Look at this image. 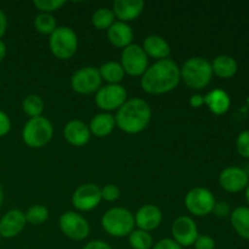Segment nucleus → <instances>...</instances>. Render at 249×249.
Returning <instances> with one entry per match:
<instances>
[{
	"label": "nucleus",
	"instance_id": "1",
	"mask_svg": "<svg viewBox=\"0 0 249 249\" xmlns=\"http://www.w3.org/2000/svg\"><path fill=\"white\" fill-rule=\"evenodd\" d=\"M181 80L180 67L170 58L156 61L141 75V88L151 95H162L172 91Z\"/></svg>",
	"mask_w": 249,
	"mask_h": 249
},
{
	"label": "nucleus",
	"instance_id": "2",
	"mask_svg": "<svg viewBox=\"0 0 249 249\" xmlns=\"http://www.w3.org/2000/svg\"><path fill=\"white\" fill-rule=\"evenodd\" d=\"M152 117L151 107L145 100L134 97L117 109L116 126L126 134H139L148 126Z\"/></svg>",
	"mask_w": 249,
	"mask_h": 249
},
{
	"label": "nucleus",
	"instance_id": "3",
	"mask_svg": "<svg viewBox=\"0 0 249 249\" xmlns=\"http://www.w3.org/2000/svg\"><path fill=\"white\" fill-rule=\"evenodd\" d=\"M180 75L185 84L194 90H203L211 83L213 78L212 63L207 58L191 57L180 68Z\"/></svg>",
	"mask_w": 249,
	"mask_h": 249
},
{
	"label": "nucleus",
	"instance_id": "4",
	"mask_svg": "<svg viewBox=\"0 0 249 249\" xmlns=\"http://www.w3.org/2000/svg\"><path fill=\"white\" fill-rule=\"evenodd\" d=\"M101 225L108 235L125 237L135 230V219L130 211L122 207L108 209L101 219Z\"/></svg>",
	"mask_w": 249,
	"mask_h": 249
},
{
	"label": "nucleus",
	"instance_id": "5",
	"mask_svg": "<svg viewBox=\"0 0 249 249\" xmlns=\"http://www.w3.org/2000/svg\"><path fill=\"white\" fill-rule=\"evenodd\" d=\"M53 135V126L46 117L29 118L22 129V139L31 148H41L48 145Z\"/></svg>",
	"mask_w": 249,
	"mask_h": 249
},
{
	"label": "nucleus",
	"instance_id": "6",
	"mask_svg": "<svg viewBox=\"0 0 249 249\" xmlns=\"http://www.w3.org/2000/svg\"><path fill=\"white\" fill-rule=\"evenodd\" d=\"M49 46L58 60H70L78 50V36L70 27H57L49 39Z\"/></svg>",
	"mask_w": 249,
	"mask_h": 249
},
{
	"label": "nucleus",
	"instance_id": "7",
	"mask_svg": "<svg viewBox=\"0 0 249 249\" xmlns=\"http://www.w3.org/2000/svg\"><path fill=\"white\" fill-rule=\"evenodd\" d=\"M121 65L125 74L141 77L148 68V56L143 51L142 46L130 44L122 51Z\"/></svg>",
	"mask_w": 249,
	"mask_h": 249
},
{
	"label": "nucleus",
	"instance_id": "8",
	"mask_svg": "<svg viewBox=\"0 0 249 249\" xmlns=\"http://www.w3.org/2000/svg\"><path fill=\"white\" fill-rule=\"evenodd\" d=\"M215 202L214 195L206 187H194L185 197V206L195 216H207L211 214Z\"/></svg>",
	"mask_w": 249,
	"mask_h": 249
},
{
	"label": "nucleus",
	"instance_id": "9",
	"mask_svg": "<svg viewBox=\"0 0 249 249\" xmlns=\"http://www.w3.org/2000/svg\"><path fill=\"white\" fill-rule=\"evenodd\" d=\"M128 92L121 84H107L101 87L96 92L95 102L102 111L109 112L119 109L126 101Z\"/></svg>",
	"mask_w": 249,
	"mask_h": 249
},
{
	"label": "nucleus",
	"instance_id": "10",
	"mask_svg": "<svg viewBox=\"0 0 249 249\" xmlns=\"http://www.w3.org/2000/svg\"><path fill=\"white\" fill-rule=\"evenodd\" d=\"M58 224L63 235L73 241H83L89 236V223L82 214L77 212L70 211L63 213Z\"/></svg>",
	"mask_w": 249,
	"mask_h": 249
},
{
	"label": "nucleus",
	"instance_id": "11",
	"mask_svg": "<svg viewBox=\"0 0 249 249\" xmlns=\"http://www.w3.org/2000/svg\"><path fill=\"white\" fill-rule=\"evenodd\" d=\"M102 78L97 68L83 67L74 72L71 78V87L78 94L89 95L97 92L101 88Z\"/></svg>",
	"mask_w": 249,
	"mask_h": 249
},
{
	"label": "nucleus",
	"instance_id": "12",
	"mask_svg": "<svg viewBox=\"0 0 249 249\" xmlns=\"http://www.w3.org/2000/svg\"><path fill=\"white\" fill-rule=\"evenodd\" d=\"M101 201V189L95 184L80 185L72 196L73 207L80 212L92 211Z\"/></svg>",
	"mask_w": 249,
	"mask_h": 249
},
{
	"label": "nucleus",
	"instance_id": "13",
	"mask_svg": "<svg viewBox=\"0 0 249 249\" xmlns=\"http://www.w3.org/2000/svg\"><path fill=\"white\" fill-rule=\"evenodd\" d=\"M172 235L173 240L181 248L195 245L197 237L199 236L195 220L186 215L179 216L174 221L172 226Z\"/></svg>",
	"mask_w": 249,
	"mask_h": 249
},
{
	"label": "nucleus",
	"instance_id": "14",
	"mask_svg": "<svg viewBox=\"0 0 249 249\" xmlns=\"http://www.w3.org/2000/svg\"><path fill=\"white\" fill-rule=\"evenodd\" d=\"M219 184L230 194H237L243 191L249 184V175L245 169L236 165L225 168L219 175Z\"/></svg>",
	"mask_w": 249,
	"mask_h": 249
},
{
	"label": "nucleus",
	"instance_id": "15",
	"mask_svg": "<svg viewBox=\"0 0 249 249\" xmlns=\"http://www.w3.org/2000/svg\"><path fill=\"white\" fill-rule=\"evenodd\" d=\"M26 215L19 209H11L0 219V235L2 238H14L26 226Z\"/></svg>",
	"mask_w": 249,
	"mask_h": 249
},
{
	"label": "nucleus",
	"instance_id": "16",
	"mask_svg": "<svg viewBox=\"0 0 249 249\" xmlns=\"http://www.w3.org/2000/svg\"><path fill=\"white\" fill-rule=\"evenodd\" d=\"M134 219H135V226H138L140 230L150 232L156 230L162 224L163 214L162 211L155 204H145L136 212Z\"/></svg>",
	"mask_w": 249,
	"mask_h": 249
},
{
	"label": "nucleus",
	"instance_id": "17",
	"mask_svg": "<svg viewBox=\"0 0 249 249\" xmlns=\"http://www.w3.org/2000/svg\"><path fill=\"white\" fill-rule=\"evenodd\" d=\"M63 136L70 145L82 147L89 142L91 133H90L89 125H87L84 122L79 119H73L66 124L63 129Z\"/></svg>",
	"mask_w": 249,
	"mask_h": 249
},
{
	"label": "nucleus",
	"instance_id": "18",
	"mask_svg": "<svg viewBox=\"0 0 249 249\" xmlns=\"http://www.w3.org/2000/svg\"><path fill=\"white\" fill-rule=\"evenodd\" d=\"M145 2L142 0H116L113 2V11L114 17L119 19L121 22L134 21L138 18L143 11Z\"/></svg>",
	"mask_w": 249,
	"mask_h": 249
},
{
	"label": "nucleus",
	"instance_id": "19",
	"mask_svg": "<svg viewBox=\"0 0 249 249\" xmlns=\"http://www.w3.org/2000/svg\"><path fill=\"white\" fill-rule=\"evenodd\" d=\"M107 38L116 48L125 49L126 46L133 44L131 41L134 38V32L125 22L114 21V23L107 29Z\"/></svg>",
	"mask_w": 249,
	"mask_h": 249
},
{
	"label": "nucleus",
	"instance_id": "20",
	"mask_svg": "<svg viewBox=\"0 0 249 249\" xmlns=\"http://www.w3.org/2000/svg\"><path fill=\"white\" fill-rule=\"evenodd\" d=\"M204 105L212 113L216 116H223L230 109L231 99L226 91L221 89H214L204 96Z\"/></svg>",
	"mask_w": 249,
	"mask_h": 249
},
{
	"label": "nucleus",
	"instance_id": "21",
	"mask_svg": "<svg viewBox=\"0 0 249 249\" xmlns=\"http://www.w3.org/2000/svg\"><path fill=\"white\" fill-rule=\"evenodd\" d=\"M143 51L150 57L156 58L157 61L165 60L170 55V46L168 41L160 36H148L143 40Z\"/></svg>",
	"mask_w": 249,
	"mask_h": 249
},
{
	"label": "nucleus",
	"instance_id": "22",
	"mask_svg": "<svg viewBox=\"0 0 249 249\" xmlns=\"http://www.w3.org/2000/svg\"><path fill=\"white\" fill-rule=\"evenodd\" d=\"M213 74L221 79H230L237 73V61L229 55H219L212 62Z\"/></svg>",
	"mask_w": 249,
	"mask_h": 249
},
{
	"label": "nucleus",
	"instance_id": "23",
	"mask_svg": "<svg viewBox=\"0 0 249 249\" xmlns=\"http://www.w3.org/2000/svg\"><path fill=\"white\" fill-rule=\"evenodd\" d=\"M116 126L114 116H112L108 112H102L96 114L90 122V133L94 134L97 138H106L113 131Z\"/></svg>",
	"mask_w": 249,
	"mask_h": 249
},
{
	"label": "nucleus",
	"instance_id": "24",
	"mask_svg": "<svg viewBox=\"0 0 249 249\" xmlns=\"http://www.w3.org/2000/svg\"><path fill=\"white\" fill-rule=\"evenodd\" d=\"M230 221L240 237L249 240V207L240 206L233 209L230 214Z\"/></svg>",
	"mask_w": 249,
	"mask_h": 249
},
{
	"label": "nucleus",
	"instance_id": "25",
	"mask_svg": "<svg viewBox=\"0 0 249 249\" xmlns=\"http://www.w3.org/2000/svg\"><path fill=\"white\" fill-rule=\"evenodd\" d=\"M99 72L102 80H106L108 84H119L125 75L122 65L116 61H108V62L104 63L99 68Z\"/></svg>",
	"mask_w": 249,
	"mask_h": 249
},
{
	"label": "nucleus",
	"instance_id": "26",
	"mask_svg": "<svg viewBox=\"0 0 249 249\" xmlns=\"http://www.w3.org/2000/svg\"><path fill=\"white\" fill-rule=\"evenodd\" d=\"M44 107H45V105H44L43 99L36 94L28 95L22 101V109L29 118L40 117L44 112Z\"/></svg>",
	"mask_w": 249,
	"mask_h": 249
},
{
	"label": "nucleus",
	"instance_id": "27",
	"mask_svg": "<svg viewBox=\"0 0 249 249\" xmlns=\"http://www.w3.org/2000/svg\"><path fill=\"white\" fill-rule=\"evenodd\" d=\"M129 245L133 249H152L153 237L147 231L138 229L129 235Z\"/></svg>",
	"mask_w": 249,
	"mask_h": 249
},
{
	"label": "nucleus",
	"instance_id": "28",
	"mask_svg": "<svg viewBox=\"0 0 249 249\" xmlns=\"http://www.w3.org/2000/svg\"><path fill=\"white\" fill-rule=\"evenodd\" d=\"M114 14L112 10L107 7H100L92 14L91 22L95 28L97 29H108L114 23Z\"/></svg>",
	"mask_w": 249,
	"mask_h": 249
},
{
	"label": "nucleus",
	"instance_id": "29",
	"mask_svg": "<svg viewBox=\"0 0 249 249\" xmlns=\"http://www.w3.org/2000/svg\"><path fill=\"white\" fill-rule=\"evenodd\" d=\"M34 27H36V29L39 33L49 34L50 36L57 28V23H56V18L53 16V14L40 12L34 18Z\"/></svg>",
	"mask_w": 249,
	"mask_h": 249
},
{
	"label": "nucleus",
	"instance_id": "30",
	"mask_svg": "<svg viewBox=\"0 0 249 249\" xmlns=\"http://www.w3.org/2000/svg\"><path fill=\"white\" fill-rule=\"evenodd\" d=\"M24 215H26L27 223L32 225H40L49 219V209L41 204H36V206H32L24 213Z\"/></svg>",
	"mask_w": 249,
	"mask_h": 249
},
{
	"label": "nucleus",
	"instance_id": "31",
	"mask_svg": "<svg viewBox=\"0 0 249 249\" xmlns=\"http://www.w3.org/2000/svg\"><path fill=\"white\" fill-rule=\"evenodd\" d=\"M65 4L66 1L63 0H34L33 1L34 6L44 14H51V12L57 11Z\"/></svg>",
	"mask_w": 249,
	"mask_h": 249
},
{
	"label": "nucleus",
	"instance_id": "32",
	"mask_svg": "<svg viewBox=\"0 0 249 249\" xmlns=\"http://www.w3.org/2000/svg\"><path fill=\"white\" fill-rule=\"evenodd\" d=\"M236 150L238 155L249 160V130H243L236 139Z\"/></svg>",
	"mask_w": 249,
	"mask_h": 249
},
{
	"label": "nucleus",
	"instance_id": "33",
	"mask_svg": "<svg viewBox=\"0 0 249 249\" xmlns=\"http://www.w3.org/2000/svg\"><path fill=\"white\" fill-rule=\"evenodd\" d=\"M119 195H121V191H119L118 186H116V185L108 184L101 189L102 199L107 202L117 201L119 198Z\"/></svg>",
	"mask_w": 249,
	"mask_h": 249
},
{
	"label": "nucleus",
	"instance_id": "34",
	"mask_svg": "<svg viewBox=\"0 0 249 249\" xmlns=\"http://www.w3.org/2000/svg\"><path fill=\"white\" fill-rule=\"evenodd\" d=\"M195 247L196 249H215V241L211 236H198L195 242Z\"/></svg>",
	"mask_w": 249,
	"mask_h": 249
},
{
	"label": "nucleus",
	"instance_id": "35",
	"mask_svg": "<svg viewBox=\"0 0 249 249\" xmlns=\"http://www.w3.org/2000/svg\"><path fill=\"white\" fill-rule=\"evenodd\" d=\"M212 213L215 214V216H218V218H228L231 214L230 206H229L228 202L225 201L215 202V206H214Z\"/></svg>",
	"mask_w": 249,
	"mask_h": 249
},
{
	"label": "nucleus",
	"instance_id": "36",
	"mask_svg": "<svg viewBox=\"0 0 249 249\" xmlns=\"http://www.w3.org/2000/svg\"><path fill=\"white\" fill-rule=\"evenodd\" d=\"M10 130H11V119L4 111L0 109V138L7 135Z\"/></svg>",
	"mask_w": 249,
	"mask_h": 249
},
{
	"label": "nucleus",
	"instance_id": "37",
	"mask_svg": "<svg viewBox=\"0 0 249 249\" xmlns=\"http://www.w3.org/2000/svg\"><path fill=\"white\" fill-rule=\"evenodd\" d=\"M152 249H182L173 238H163L158 241Z\"/></svg>",
	"mask_w": 249,
	"mask_h": 249
},
{
	"label": "nucleus",
	"instance_id": "38",
	"mask_svg": "<svg viewBox=\"0 0 249 249\" xmlns=\"http://www.w3.org/2000/svg\"><path fill=\"white\" fill-rule=\"evenodd\" d=\"M83 249H112V248L108 243L104 242V241L95 240V241H91V242L87 243Z\"/></svg>",
	"mask_w": 249,
	"mask_h": 249
},
{
	"label": "nucleus",
	"instance_id": "39",
	"mask_svg": "<svg viewBox=\"0 0 249 249\" xmlns=\"http://www.w3.org/2000/svg\"><path fill=\"white\" fill-rule=\"evenodd\" d=\"M189 104L194 108H199V107H202L204 105V96H202L199 94L192 95L189 100Z\"/></svg>",
	"mask_w": 249,
	"mask_h": 249
},
{
	"label": "nucleus",
	"instance_id": "40",
	"mask_svg": "<svg viewBox=\"0 0 249 249\" xmlns=\"http://www.w3.org/2000/svg\"><path fill=\"white\" fill-rule=\"evenodd\" d=\"M7 29V17L5 12L0 9V39L5 36Z\"/></svg>",
	"mask_w": 249,
	"mask_h": 249
},
{
	"label": "nucleus",
	"instance_id": "41",
	"mask_svg": "<svg viewBox=\"0 0 249 249\" xmlns=\"http://www.w3.org/2000/svg\"><path fill=\"white\" fill-rule=\"evenodd\" d=\"M6 51H7L6 45H5L4 41H2L1 39H0V63H1L2 61H4L5 56H6Z\"/></svg>",
	"mask_w": 249,
	"mask_h": 249
},
{
	"label": "nucleus",
	"instance_id": "42",
	"mask_svg": "<svg viewBox=\"0 0 249 249\" xmlns=\"http://www.w3.org/2000/svg\"><path fill=\"white\" fill-rule=\"evenodd\" d=\"M2 202H4V190H2V186L0 185V207H1Z\"/></svg>",
	"mask_w": 249,
	"mask_h": 249
},
{
	"label": "nucleus",
	"instance_id": "43",
	"mask_svg": "<svg viewBox=\"0 0 249 249\" xmlns=\"http://www.w3.org/2000/svg\"><path fill=\"white\" fill-rule=\"evenodd\" d=\"M246 201H247V203L249 204V184L248 186L246 187Z\"/></svg>",
	"mask_w": 249,
	"mask_h": 249
},
{
	"label": "nucleus",
	"instance_id": "44",
	"mask_svg": "<svg viewBox=\"0 0 249 249\" xmlns=\"http://www.w3.org/2000/svg\"><path fill=\"white\" fill-rule=\"evenodd\" d=\"M1 238H2V237H1V235H0V242H1Z\"/></svg>",
	"mask_w": 249,
	"mask_h": 249
},
{
	"label": "nucleus",
	"instance_id": "45",
	"mask_svg": "<svg viewBox=\"0 0 249 249\" xmlns=\"http://www.w3.org/2000/svg\"><path fill=\"white\" fill-rule=\"evenodd\" d=\"M0 87H1V79H0Z\"/></svg>",
	"mask_w": 249,
	"mask_h": 249
}]
</instances>
